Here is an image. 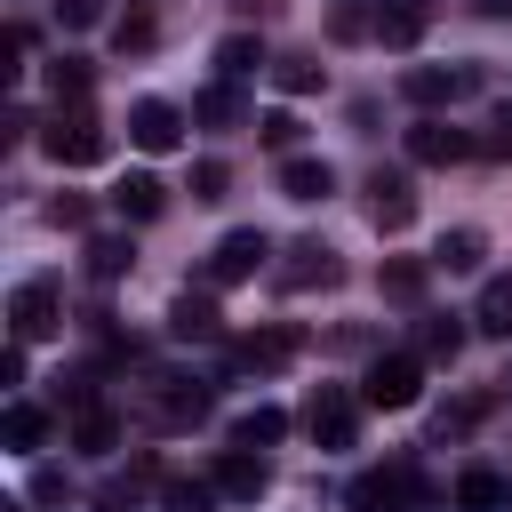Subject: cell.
<instances>
[{"instance_id":"40","label":"cell","mask_w":512,"mask_h":512,"mask_svg":"<svg viewBox=\"0 0 512 512\" xmlns=\"http://www.w3.org/2000/svg\"><path fill=\"white\" fill-rule=\"evenodd\" d=\"M48 216H56V224H88V200H72V192H56V200H48Z\"/></svg>"},{"instance_id":"14","label":"cell","mask_w":512,"mask_h":512,"mask_svg":"<svg viewBox=\"0 0 512 512\" xmlns=\"http://www.w3.org/2000/svg\"><path fill=\"white\" fill-rule=\"evenodd\" d=\"M152 416L160 424H200L208 416V392L192 376H152Z\"/></svg>"},{"instance_id":"26","label":"cell","mask_w":512,"mask_h":512,"mask_svg":"<svg viewBox=\"0 0 512 512\" xmlns=\"http://www.w3.org/2000/svg\"><path fill=\"white\" fill-rule=\"evenodd\" d=\"M256 64H264V48H256V32H224V40H216V72H224V80H248Z\"/></svg>"},{"instance_id":"10","label":"cell","mask_w":512,"mask_h":512,"mask_svg":"<svg viewBox=\"0 0 512 512\" xmlns=\"http://www.w3.org/2000/svg\"><path fill=\"white\" fill-rule=\"evenodd\" d=\"M208 480H216V496H232V504H256V496L272 488V472H264V456H256V448H224Z\"/></svg>"},{"instance_id":"1","label":"cell","mask_w":512,"mask_h":512,"mask_svg":"<svg viewBox=\"0 0 512 512\" xmlns=\"http://www.w3.org/2000/svg\"><path fill=\"white\" fill-rule=\"evenodd\" d=\"M344 504H352V512H424V504H440V496H432V480H424L416 464H376V472H352V480H344Z\"/></svg>"},{"instance_id":"7","label":"cell","mask_w":512,"mask_h":512,"mask_svg":"<svg viewBox=\"0 0 512 512\" xmlns=\"http://www.w3.org/2000/svg\"><path fill=\"white\" fill-rule=\"evenodd\" d=\"M128 144H136V152H176V144H184V112L160 104V96L128 104Z\"/></svg>"},{"instance_id":"44","label":"cell","mask_w":512,"mask_h":512,"mask_svg":"<svg viewBox=\"0 0 512 512\" xmlns=\"http://www.w3.org/2000/svg\"><path fill=\"white\" fill-rule=\"evenodd\" d=\"M504 384H512V376H504Z\"/></svg>"},{"instance_id":"18","label":"cell","mask_w":512,"mask_h":512,"mask_svg":"<svg viewBox=\"0 0 512 512\" xmlns=\"http://www.w3.org/2000/svg\"><path fill=\"white\" fill-rule=\"evenodd\" d=\"M112 208H120L128 224H152V216L168 208V192H160V176H120V184H112Z\"/></svg>"},{"instance_id":"9","label":"cell","mask_w":512,"mask_h":512,"mask_svg":"<svg viewBox=\"0 0 512 512\" xmlns=\"http://www.w3.org/2000/svg\"><path fill=\"white\" fill-rule=\"evenodd\" d=\"M464 152H480V144H472L464 128H448V120H416V128H408V160H416V168H456Z\"/></svg>"},{"instance_id":"3","label":"cell","mask_w":512,"mask_h":512,"mask_svg":"<svg viewBox=\"0 0 512 512\" xmlns=\"http://www.w3.org/2000/svg\"><path fill=\"white\" fill-rule=\"evenodd\" d=\"M264 256H272V240H264L256 224H240V232H224V240L208 248L200 280H208V288H240V280H256V272H264Z\"/></svg>"},{"instance_id":"23","label":"cell","mask_w":512,"mask_h":512,"mask_svg":"<svg viewBox=\"0 0 512 512\" xmlns=\"http://www.w3.org/2000/svg\"><path fill=\"white\" fill-rule=\"evenodd\" d=\"M472 328H480V336H512V272H496V280L480 288V304H472Z\"/></svg>"},{"instance_id":"21","label":"cell","mask_w":512,"mask_h":512,"mask_svg":"<svg viewBox=\"0 0 512 512\" xmlns=\"http://www.w3.org/2000/svg\"><path fill=\"white\" fill-rule=\"evenodd\" d=\"M280 192H288V200H328L336 176H328V160H296V152H288V160H280Z\"/></svg>"},{"instance_id":"38","label":"cell","mask_w":512,"mask_h":512,"mask_svg":"<svg viewBox=\"0 0 512 512\" xmlns=\"http://www.w3.org/2000/svg\"><path fill=\"white\" fill-rule=\"evenodd\" d=\"M56 24H64V32H88V24H104V0H56Z\"/></svg>"},{"instance_id":"24","label":"cell","mask_w":512,"mask_h":512,"mask_svg":"<svg viewBox=\"0 0 512 512\" xmlns=\"http://www.w3.org/2000/svg\"><path fill=\"white\" fill-rule=\"evenodd\" d=\"M72 440H80L88 456H112V448H120V416L96 400V408H80V416H72Z\"/></svg>"},{"instance_id":"13","label":"cell","mask_w":512,"mask_h":512,"mask_svg":"<svg viewBox=\"0 0 512 512\" xmlns=\"http://www.w3.org/2000/svg\"><path fill=\"white\" fill-rule=\"evenodd\" d=\"M336 272H344V264H336V248H320V240H296V248H288V264H280L272 280H280V288H328Z\"/></svg>"},{"instance_id":"5","label":"cell","mask_w":512,"mask_h":512,"mask_svg":"<svg viewBox=\"0 0 512 512\" xmlns=\"http://www.w3.org/2000/svg\"><path fill=\"white\" fill-rule=\"evenodd\" d=\"M416 392H424V360H416V352H384V360L360 376V400H368V408H416Z\"/></svg>"},{"instance_id":"37","label":"cell","mask_w":512,"mask_h":512,"mask_svg":"<svg viewBox=\"0 0 512 512\" xmlns=\"http://www.w3.org/2000/svg\"><path fill=\"white\" fill-rule=\"evenodd\" d=\"M64 496H72L64 464H40V472H32V504H64Z\"/></svg>"},{"instance_id":"29","label":"cell","mask_w":512,"mask_h":512,"mask_svg":"<svg viewBox=\"0 0 512 512\" xmlns=\"http://www.w3.org/2000/svg\"><path fill=\"white\" fill-rule=\"evenodd\" d=\"M160 512H216V480H160Z\"/></svg>"},{"instance_id":"20","label":"cell","mask_w":512,"mask_h":512,"mask_svg":"<svg viewBox=\"0 0 512 512\" xmlns=\"http://www.w3.org/2000/svg\"><path fill=\"white\" fill-rule=\"evenodd\" d=\"M288 360H296V328H264V336H240V368L272 376V368H288Z\"/></svg>"},{"instance_id":"4","label":"cell","mask_w":512,"mask_h":512,"mask_svg":"<svg viewBox=\"0 0 512 512\" xmlns=\"http://www.w3.org/2000/svg\"><path fill=\"white\" fill-rule=\"evenodd\" d=\"M56 328H64L56 280H24V288L8 296V336H16V344H40V336H56Z\"/></svg>"},{"instance_id":"8","label":"cell","mask_w":512,"mask_h":512,"mask_svg":"<svg viewBox=\"0 0 512 512\" xmlns=\"http://www.w3.org/2000/svg\"><path fill=\"white\" fill-rule=\"evenodd\" d=\"M368 216H376V232H408L416 224V184L400 168H376L368 176Z\"/></svg>"},{"instance_id":"31","label":"cell","mask_w":512,"mask_h":512,"mask_svg":"<svg viewBox=\"0 0 512 512\" xmlns=\"http://www.w3.org/2000/svg\"><path fill=\"white\" fill-rule=\"evenodd\" d=\"M456 352H464V328L456 320H424L416 328V360H456Z\"/></svg>"},{"instance_id":"12","label":"cell","mask_w":512,"mask_h":512,"mask_svg":"<svg viewBox=\"0 0 512 512\" xmlns=\"http://www.w3.org/2000/svg\"><path fill=\"white\" fill-rule=\"evenodd\" d=\"M432 32V0H376V40L384 48H416Z\"/></svg>"},{"instance_id":"17","label":"cell","mask_w":512,"mask_h":512,"mask_svg":"<svg viewBox=\"0 0 512 512\" xmlns=\"http://www.w3.org/2000/svg\"><path fill=\"white\" fill-rule=\"evenodd\" d=\"M192 120H200V128H232V120H248V96H240V80H216V88H200V96H192Z\"/></svg>"},{"instance_id":"27","label":"cell","mask_w":512,"mask_h":512,"mask_svg":"<svg viewBox=\"0 0 512 512\" xmlns=\"http://www.w3.org/2000/svg\"><path fill=\"white\" fill-rule=\"evenodd\" d=\"M0 440H8V448H40V440H48V416H40L32 400H8V416H0Z\"/></svg>"},{"instance_id":"28","label":"cell","mask_w":512,"mask_h":512,"mask_svg":"<svg viewBox=\"0 0 512 512\" xmlns=\"http://www.w3.org/2000/svg\"><path fill=\"white\" fill-rule=\"evenodd\" d=\"M280 432H288L280 408H248V416H232V448H272Z\"/></svg>"},{"instance_id":"36","label":"cell","mask_w":512,"mask_h":512,"mask_svg":"<svg viewBox=\"0 0 512 512\" xmlns=\"http://www.w3.org/2000/svg\"><path fill=\"white\" fill-rule=\"evenodd\" d=\"M224 184H232L224 160H200V168H192V200H224Z\"/></svg>"},{"instance_id":"33","label":"cell","mask_w":512,"mask_h":512,"mask_svg":"<svg viewBox=\"0 0 512 512\" xmlns=\"http://www.w3.org/2000/svg\"><path fill=\"white\" fill-rule=\"evenodd\" d=\"M128 264H136V248H128V240H112V232H104V240H88V272H96V280H120Z\"/></svg>"},{"instance_id":"22","label":"cell","mask_w":512,"mask_h":512,"mask_svg":"<svg viewBox=\"0 0 512 512\" xmlns=\"http://www.w3.org/2000/svg\"><path fill=\"white\" fill-rule=\"evenodd\" d=\"M424 280H432V264H424V256H384V272H376V288H384L392 304H416V296H424Z\"/></svg>"},{"instance_id":"43","label":"cell","mask_w":512,"mask_h":512,"mask_svg":"<svg viewBox=\"0 0 512 512\" xmlns=\"http://www.w3.org/2000/svg\"><path fill=\"white\" fill-rule=\"evenodd\" d=\"M0 512H16V504H0Z\"/></svg>"},{"instance_id":"39","label":"cell","mask_w":512,"mask_h":512,"mask_svg":"<svg viewBox=\"0 0 512 512\" xmlns=\"http://www.w3.org/2000/svg\"><path fill=\"white\" fill-rule=\"evenodd\" d=\"M480 152H496V160H512V112H496V120H488V136H480Z\"/></svg>"},{"instance_id":"41","label":"cell","mask_w":512,"mask_h":512,"mask_svg":"<svg viewBox=\"0 0 512 512\" xmlns=\"http://www.w3.org/2000/svg\"><path fill=\"white\" fill-rule=\"evenodd\" d=\"M0 384H24V344L8 336V352H0Z\"/></svg>"},{"instance_id":"34","label":"cell","mask_w":512,"mask_h":512,"mask_svg":"<svg viewBox=\"0 0 512 512\" xmlns=\"http://www.w3.org/2000/svg\"><path fill=\"white\" fill-rule=\"evenodd\" d=\"M256 136H264L272 152H296V136H304V120H296V112H264V120H256Z\"/></svg>"},{"instance_id":"6","label":"cell","mask_w":512,"mask_h":512,"mask_svg":"<svg viewBox=\"0 0 512 512\" xmlns=\"http://www.w3.org/2000/svg\"><path fill=\"white\" fill-rule=\"evenodd\" d=\"M304 432H312L320 448H352V432H360V400H352L344 384H320V392L304 400Z\"/></svg>"},{"instance_id":"30","label":"cell","mask_w":512,"mask_h":512,"mask_svg":"<svg viewBox=\"0 0 512 512\" xmlns=\"http://www.w3.org/2000/svg\"><path fill=\"white\" fill-rule=\"evenodd\" d=\"M48 96H56V104H88V64H80V56H56V64H48Z\"/></svg>"},{"instance_id":"16","label":"cell","mask_w":512,"mask_h":512,"mask_svg":"<svg viewBox=\"0 0 512 512\" xmlns=\"http://www.w3.org/2000/svg\"><path fill=\"white\" fill-rule=\"evenodd\" d=\"M216 328H224V320H216V296H208V288H200V296L184 288V296L168 304V336H184V344H200V336H216Z\"/></svg>"},{"instance_id":"19","label":"cell","mask_w":512,"mask_h":512,"mask_svg":"<svg viewBox=\"0 0 512 512\" xmlns=\"http://www.w3.org/2000/svg\"><path fill=\"white\" fill-rule=\"evenodd\" d=\"M480 256H488V232H480V224H456V232H440V248H432L440 272H480Z\"/></svg>"},{"instance_id":"25","label":"cell","mask_w":512,"mask_h":512,"mask_svg":"<svg viewBox=\"0 0 512 512\" xmlns=\"http://www.w3.org/2000/svg\"><path fill=\"white\" fill-rule=\"evenodd\" d=\"M328 40H376V0H328Z\"/></svg>"},{"instance_id":"15","label":"cell","mask_w":512,"mask_h":512,"mask_svg":"<svg viewBox=\"0 0 512 512\" xmlns=\"http://www.w3.org/2000/svg\"><path fill=\"white\" fill-rule=\"evenodd\" d=\"M400 88H408V104H424V112H432V104H456V96L472 88V72H456V64H416Z\"/></svg>"},{"instance_id":"42","label":"cell","mask_w":512,"mask_h":512,"mask_svg":"<svg viewBox=\"0 0 512 512\" xmlns=\"http://www.w3.org/2000/svg\"><path fill=\"white\" fill-rule=\"evenodd\" d=\"M472 8H480V16H512V0H472Z\"/></svg>"},{"instance_id":"32","label":"cell","mask_w":512,"mask_h":512,"mask_svg":"<svg viewBox=\"0 0 512 512\" xmlns=\"http://www.w3.org/2000/svg\"><path fill=\"white\" fill-rule=\"evenodd\" d=\"M272 80H280V96H312L328 72H320L312 56H280V64H272Z\"/></svg>"},{"instance_id":"11","label":"cell","mask_w":512,"mask_h":512,"mask_svg":"<svg viewBox=\"0 0 512 512\" xmlns=\"http://www.w3.org/2000/svg\"><path fill=\"white\" fill-rule=\"evenodd\" d=\"M456 512H512V472H496V464L456 472Z\"/></svg>"},{"instance_id":"2","label":"cell","mask_w":512,"mask_h":512,"mask_svg":"<svg viewBox=\"0 0 512 512\" xmlns=\"http://www.w3.org/2000/svg\"><path fill=\"white\" fill-rule=\"evenodd\" d=\"M104 120L88 112V104H56V120L40 128V152L56 160V168H88V160H104Z\"/></svg>"},{"instance_id":"35","label":"cell","mask_w":512,"mask_h":512,"mask_svg":"<svg viewBox=\"0 0 512 512\" xmlns=\"http://www.w3.org/2000/svg\"><path fill=\"white\" fill-rule=\"evenodd\" d=\"M112 40H120V56H144L160 32H152V16H120V24H112Z\"/></svg>"}]
</instances>
